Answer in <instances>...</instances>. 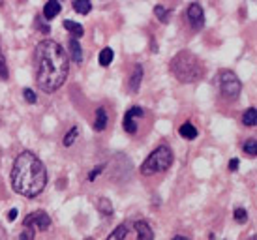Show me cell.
<instances>
[{
	"mask_svg": "<svg viewBox=\"0 0 257 240\" xmlns=\"http://www.w3.org/2000/svg\"><path fill=\"white\" fill-rule=\"evenodd\" d=\"M255 122H257L255 107H248V109L244 111V114H242V124H244V126H248V128H253V126H255Z\"/></svg>",
	"mask_w": 257,
	"mask_h": 240,
	"instance_id": "obj_16",
	"label": "cell"
},
{
	"mask_svg": "<svg viewBox=\"0 0 257 240\" xmlns=\"http://www.w3.org/2000/svg\"><path fill=\"white\" fill-rule=\"evenodd\" d=\"M113 58H114V53H113V49H111V47H105V49H101V53H100V64L103 66V68L113 62Z\"/></svg>",
	"mask_w": 257,
	"mask_h": 240,
	"instance_id": "obj_21",
	"label": "cell"
},
{
	"mask_svg": "<svg viewBox=\"0 0 257 240\" xmlns=\"http://www.w3.org/2000/svg\"><path fill=\"white\" fill-rule=\"evenodd\" d=\"M73 10L81 15H86V14H90L92 4H90L88 0H73Z\"/></svg>",
	"mask_w": 257,
	"mask_h": 240,
	"instance_id": "obj_18",
	"label": "cell"
},
{
	"mask_svg": "<svg viewBox=\"0 0 257 240\" xmlns=\"http://www.w3.org/2000/svg\"><path fill=\"white\" fill-rule=\"evenodd\" d=\"M107 113H105V109L103 107H98V111H96V122H94V130L96 132H103L105 128H107Z\"/></svg>",
	"mask_w": 257,
	"mask_h": 240,
	"instance_id": "obj_15",
	"label": "cell"
},
{
	"mask_svg": "<svg viewBox=\"0 0 257 240\" xmlns=\"http://www.w3.org/2000/svg\"><path fill=\"white\" fill-rule=\"evenodd\" d=\"M173 165V150L167 145L158 147L156 150H152L149 154V158L141 165V175L150 177V175H156V173H164Z\"/></svg>",
	"mask_w": 257,
	"mask_h": 240,
	"instance_id": "obj_4",
	"label": "cell"
},
{
	"mask_svg": "<svg viewBox=\"0 0 257 240\" xmlns=\"http://www.w3.org/2000/svg\"><path fill=\"white\" fill-rule=\"evenodd\" d=\"M169 68H171V73L175 75V79L184 83V85L195 83L205 75V66L192 51H179L173 57Z\"/></svg>",
	"mask_w": 257,
	"mask_h": 240,
	"instance_id": "obj_3",
	"label": "cell"
},
{
	"mask_svg": "<svg viewBox=\"0 0 257 240\" xmlns=\"http://www.w3.org/2000/svg\"><path fill=\"white\" fill-rule=\"evenodd\" d=\"M23 225L30 227V229H34V231H47L51 227V218L47 212L38 210V212L29 214L27 218L23 219Z\"/></svg>",
	"mask_w": 257,
	"mask_h": 240,
	"instance_id": "obj_6",
	"label": "cell"
},
{
	"mask_svg": "<svg viewBox=\"0 0 257 240\" xmlns=\"http://www.w3.org/2000/svg\"><path fill=\"white\" fill-rule=\"evenodd\" d=\"M98 210H100V214H103V216H111L114 212L113 205H111V201H109L107 197L98 199Z\"/></svg>",
	"mask_w": 257,
	"mask_h": 240,
	"instance_id": "obj_19",
	"label": "cell"
},
{
	"mask_svg": "<svg viewBox=\"0 0 257 240\" xmlns=\"http://www.w3.org/2000/svg\"><path fill=\"white\" fill-rule=\"evenodd\" d=\"M10 180H12V188L15 193H19L23 197L34 199L47 186V169L34 152L23 150L21 154L15 158Z\"/></svg>",
	"mask_w": 257,
	"mask_h": 240,
	"instance_id": "obj_2",
	"label": "cell"
},
{
	"mask_svg": "<svg viewBox=\"0 0 257 240\" xmlns=\"http://www.w3.org/2000/svg\"><path fill=\"white\" fill-rule=\"evenodd\" d=\"M8 77H10V71H8L6 57H4V53H2V49H0V79L6 81Z\"/></svg>",
	"mask_w": 257,
	"mask_h": 240,
	"instance_id": "obj_24",
	"label": "cell"
},
{
	"mask_svg": "<svg viewBox=\"0 0 257 240\" xmlns=\"http://www.w3.org/2000/svg\"><path fill=\"white\" fill-rule=\"evenodd\" d=\"M15 218H17V208H12L10 214H8V219H10V221H14Z\"/></svg>",
	"mask_w": 257,
	"mask_h": 240,
	"instance_id": "obj_30",
	"label": "cell"
},
{
	"mask_svg": "<svg viewBox=\"0 0 257 240\" xmlns=\"http://www.w3.org/2000/svg\"><path fill=\"white\" fill-rule=\"evenodd\" d=\"M23 96H25V99H27L29 103H36V101H38L36 92L32 90V88H25V90H23Z\"/></svg>",
	"mask_w": 257,
	"mask_h": 240,
	"instance_id": "obj_25",
	"label": "cell"
},
{
	"mask_svg": "<svg viewBox=\"0 0 257 240\" xmlns=\"http://www.w3.org/2000/svg\"><path fill=\"white\" fill-rule=\"evenodd\" d=\"M68 49H70V57H72V60H75L77 64L83 62V47H81V43H79L77 40L70 38V42H68Z\"/></svg>",
	"mask_w": 257,
	"mask_h": 240,
	"instance_id": "obj_12",
	"label": "cell"
},
{
	"mask_svg": "<svg viewBox=\"0 0 257 240\" xmlns=\"http://www.w3.org/2000/svg\"><path fill=\"white\" fill-rule=\"evenodd\" d=\"M134 229H136V233H137V240H154V233H152V229H150L149 221L137 219L136 223H134Z\"/></svg>",
	"mask_w": 257,
	"mask_h": 240,
	"instance_id": "obj_9",
	"label": "cell"
},
{
	"mask_svg": "<svg viewBox=\"0 0 257 240\" xmlns=\"http://www.w3.org/2000/svg\"><path fill=\"white\" fill-rule=\"evenodd\" d=\"M77 135H79V128L73 126L72 130L64 135V141H62V145H64V147H72L73 143H75V139H77Z\"/></svg>",
	"mask_w": 257,
	"mask_h": 240,
	"instance_id": "obj_22",
	"label": "cell"
},
{
	"mask_svg": "<svg viewBox=\"0 0 257 240\" xmlns=\"http://www.w3.org/2000/svg\"><path fill=\"white\" fill-rule=\"evenodd\" d=\"M103 169H105V165H100V167L92 169L90 173H88V180H90V182H94V180H96V177H100L101 171H103Z\"/></svg>",
	"mask_w": 257,
	"mask_h": 240,
	"instance_id": "obj_28",
	"label": "cell"
},
{
	"mask_svg": "<svg viewBox=\"0 0 257 240\" xmlns=\"http://www.w3.org/2000/svg\"><path fill=\"white\" fill-rule=\"evenodd\" d=\"M171 14H173L171 10H167V8L160 6V4L154 8V15H156L158 19L164 23V25H165V23H169V15H171Z\"/></svg>",
	"mask_w": 257,
	"mask_h": 240,
	"instance_id": "obj_20",
	"label": "cell"
},
{
	"mask_svg": "<svg viewBox=\"0 0 257 240\" xmlns=\"http://www.w3.org/2000/svg\"><path fill=\"white\" fill-rule=\"evenodd\" d=\"M240 90H242V83L240 79L236 77L233 71H221L220 73V92L225 99H236L240 96Z\"/></svg>",
	"mask_w": 257,
	"mask_h": 240,
	"instance_id": "obj_5",
	"label": "cell"
},
{
	"mask_svg": "<svg viewBox=\"0 0 257 240\" xmlns=\"http://www.w3.org/2000/svg\"><path fill=\"white\" fill-rule=\"evenodd\" d=\"M86 240H92V238H86Z\"/></svg>",
	"mask_w": 257,
	"mask_h": 240,
	"instance_id": "obj_32",
	"label": "cell"
},
{
	"mask_svg": "<svg viewBox=\"0 0 257 240\" xmlns=\"http://www.w3.org/2000/svg\"><path fill=\"white\" fill-rule=\"evenodd\" d=\"M238 165H240L238 158H233V160L229 162V171H238Z\"/></svg>",
	"mask_w": 257,
	"mask_h": 240,
	"instance_id": "obj_29",
	"label": "cell"
},
{
	"mask_svg": "<svg viewBox=\"0 0 257 240\" xmlns=\"http://www.w3.org/2000/svg\"><path fill=\"white\" fill-rule=\"evenodd\" d=\"M143 116H145L143 107H132V109H128L126 114H124V130L130 135H136L137 128H139L137 122H139V118H143Z\"/></svg>",
	"mask_w": 257,
	"mask_h": 240,
	"instance_id": "obj_7",
	"label": "cell"
},
{
	"mask_svg": "<svg viewBox=\"0 0 257 240\" xmlns=\"http://www.w3.org/2000/svg\"><path fill=\"white\" fill-rule=\"evenodd\" d=\"M128 231H130L128 223H120V225L114 229L113 233L109 234L107 240H124L126 236H128Z\"/></svg>",
	"mask_w": 257,
	"mask_h": 240,
	"instance_id": "obj_17",
	"label": "cell"
},
{
	"mask_svg": "<svg viewBox=\"0 0 257 240\" xmlns=\"http://www.w3.org/2000/svg\"><path fill=\"white\" fill-rule=\"evenodd\" d=\"M186 17H188V23L192 25L193 30H199L205 27V12H203V8H201L197 2H193V4L188 6Z\"/></svg>",
	"mask_w": 257,
	"mask_h": 240,
	"instance_id": "obj_8",
	"label": "cell"
},
{
	"mask_svg": "<svg viewBox=\"0 0 257 240\" xmlns=\"http://www.w3.org/2000/svg\"><path fill=\"white\" fill-rule=\"evenodd\" d=\"M34 236H36V231H34V229H30V227H25L19 238L21 240H34Z\"/></svg>",
	"mask_w": 257,
	"mask_h": 240,
	"instance_id": "obj_27",
	"label": "cell"
},
{
	"mask_svg": "<svg viewBox=\"0 0 257 240\" xmlns=\"http://www.w3.org/2000/svg\"><path fill=\"white\" fill-rule=\"evenodd\" d=\"M60 10H62L60 2H57V0H49V2L43 6V17H45L47 21H51V19H55V17L60 14Z\"/></svg>",
	"mask_w": 257,
	"mask_h": 240,
	"instance_id": "obj_11",
	"label": "cell"
},
{
	"mask_svg": "<svg viewBox=\"0 0 257 240\" xmlns=\"http://www.w3.org/2000/svg\"><path fill=\"white\" fill-rule=\"evenodd\" d=\"M242 150H244V154L246 156H250V158H255V137H250L248 141L244 143V147H242Z\"/></svg>",
	"mask_w": 257,
	"mask_h": 240,
	"instance_id": "obj_23",
	"label": "cell"
},
{
	"mask_svg": "<svg viewBox=\"0 0 257 240\" xmlns=\"http://www.w3.org/2000/svg\"><path fill=\"white\" fill-rule=\"evenodd\" d=\"M173 240H190L188 236H182V234H177V236H173Z\"/></svg>",
	"mask_w": 257,
	"mask_h": 240,
	"instance_id": "obj_31",
	"label": "cell"
},
{
	"mask_svg": "<svg viewBox=\"0 0 257 240\" xmlns=\"http://www.w3.org/2000/svg\"><path fill=\"white\" fill-rule=\"evenodd\" d=\"M250 240H255V238H250Z\"/></svg>",
	"mask_w": 257,
	"mask_h": 240,
	"instance_id": "obj_33",
	"label": "cell"
},
{
	"mask_svg": "<svg viewBox=\"0 0 257 240\" xmlns=\"http://www.w3.org/2000/svg\"><path fill=\"white\" fill-rule=\"evenodd\" d=\"M36 85L45 94L57 92L70 73L68 53L53 40H43L36 45Z\"/></svg>",
	"mask_w": 257,
	"mask_h": 240,
	"instance_id": "obj_1",
	"label": "cell"
},
{
	"mask_svg": "<svg viewBox=\"0 0 257 240\" xmlns=\"http://www.w3.org/2000/svg\"><path fill=\"white\" fill-rule=\"evenodd\" d=\"M141 81H143V66H141V64H136L134 73H132V79H130V83H128V88L132 94H137V92H139Z\"/></svg>",
	"mask_w": 257,
	"mask_h": 240,
	"instance_id": "obj_10",
	"label": "cell"
},
{
	"mask_svg": "<svg viewBox=\"0 0 257 240\" xmlns=\"http://www.w3.org/2000/svg\"><path fill=\"white\" fill-rule=\"evenodd\" d=\"M179 134L182 135L184 139H188V141H193V139L199 135V132H197V128L193 126L192 122H184V124L179 128Z\"/></svg>",
	"mask_w": 257,
	"mask_h": 240,
	"instance_id": "obj_13",
	"label": "cell"
},
{
	"mask_svg": "<svg viewBox=\"0 0 257 240\" xmlns=\"http://www.w3.org/2000/svg\"><path fill=\"white\" fill-rule=\"evenodd\" d=\"M235 219L238 221V223L246 221V219H248V210H246V208H236V210H235Z\"/></svg>",
	"mask_w": 257,
	"mask_h": 240,
	"instance_id": "obj_26",
	"label": "cell"
},
{
	"mask_svg": "<svg viewBox=\"0 0 257 240\" xmlns=\"http://www.w3.org/2000/svg\"><path fill=\"white\" fill-rule=\"evenodd\" d=\"M64 29L70 32V36H72L73 40H77V38H81V36L85 34L83 25H79V23H75V21H70V19H66L64 21Z\"/></svg>",
	"mask_w": 257,
	"mask_h": 240,
	"instance_id": "obj_14",
	"label": "cell"
}]
</instances>
